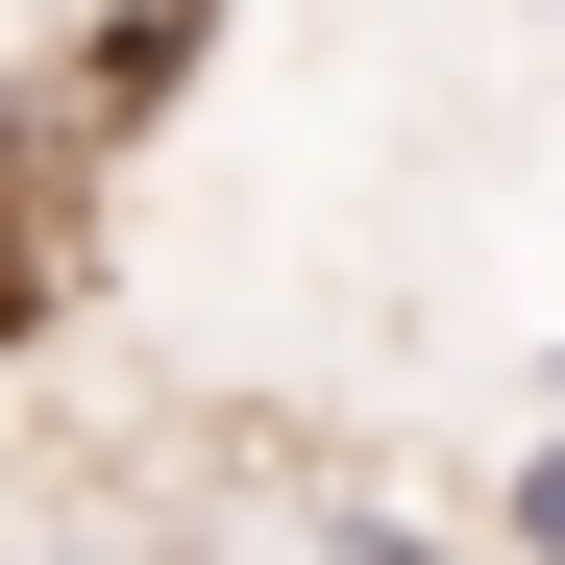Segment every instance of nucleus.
Returning <instances> with one entry per match:
<instances>
[{
	"label": "nucleus",
	"instance_id": "f257e3e1",
	"mask_svg": "<svg viewBox=\"0 0 565 565\" xmlns=\"http://www.w3.org/2000/svg\"><path fill=\"white\" fill-rule=\"evenodd\" d=\"M492 541H516V565H565V443H541L516 492H492Z\"/></svg>",
	"mask_w": 565,
	"mask_h": 565
}]
</instances>
